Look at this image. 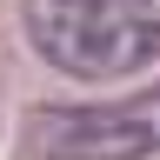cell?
I'll list each match as a JSON object with an SVG mask.
<instances>
[{
    "mask_svg": "<svg viewBox=\"0 0 160 160\" xmlns=\"http://www.w3.org/2000/svg\"><path fill=\"white\" fill-rule=\"evenodd\" d=\"M33 160H153L160 153V87L140 100H93V107H33L20 127Z\"/></svg>",
    "mask_w": 160,
    "mask_h": 160,
    "instance_id": "2",
    "label": "cell"
},
{
    "mask_svg": "<svg viewBox=\"0 0 160 160\" xmlns=\"http://www.w3.org/2000/svg\"><path fill=\"white\" fill-rule=\"evenodd\" d=\"M20 33L67 80H127L160 60V0H20Z\"/></svg>",
    "mask_w": 160,
    "mask_h": 160,
    "instance_id": "1",
    "label": "cell"
}]
</instances>
